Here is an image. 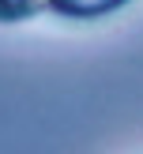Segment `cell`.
Returning <instances> with one entry per match:
<instances>
[{
	"label": "cell",
	"mask_w": 143,
	"mask_h": 154,
	"mask_svg": "<svg viewBox=\"0 0 143 154\" xmlns=\"http://www.w3.org/2000/svg\"><path fill=\"white\" fill-rule=\"evenodd\" d=\"M124 4L128 0H45V8H53L64 19H98V15H109Z\"/></svg>",
	"instance_id": "6da1fadb"
},
{
	"label": "cell",
	"mask_w": 143,
	"mask_h": 154,
	"mask_svg": "<svg viewBox=\"0 0 143 154\" xmlns=\"http://www.w3.org/2000/svg\"><path fill=\"white\" fill-rule=\"evenodd\" d=\"M45 11V0H0V23H23Z\"/></svg>",
	"instance_id": "7a4b0ae2"
}]
</instances>
